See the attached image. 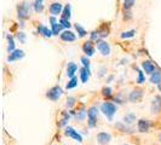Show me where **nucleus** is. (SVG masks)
I'll return each instance as SVG.
<instances>
[{"label":"nucleus","instance_id":"obj_33","mask_svg":"<svg viewBox=\"0 0 161 145\" xmlns=\"http://www.w3.org/2000/svg\"><path fill=\"white\" fill-rule=\"evenodd\" d=\"M145 81V78H144V74L142 70H138V79H137V82L138 83H143Z\"/></svg>","mask_w":161,"mask_h":145},{"label":"nucleus","instance_id":"obj_7","mask_svg":"<svg viewBox=\"0 0 161 145\" xmlns=\"http://www.w3.org/2000/svg\"><path fill=\"white\" fill-rule=\"evenodd\" d=\"M112 140V136L107 132H99L97 134V143L99 145H107L110 143Z\"/></svg>","mask_w":161,"mask_h":145},{"label":"nucleus","instance_id":"obj_22","mask_svg":"<svg viewBox=\"0 0 161 145\" xmlns=\"http://www.w3.org/2000/svg\"><path fill=\"white\" fill-rule=\"evenodd\" d=\"M70 11H72V6L69 4L65 5V8H63V12H62V18L69 21V18H70Z\"/></svg>","mask_w":161,"mask_h":145},{"label":"nucleus","instance_id":"obj_17","mask_svg":"<svg viewBox=\"0 0 161 145\" xmlns=\"http://www.w3.org/2000/svg\"><path fill=\"white\" fill-rule=\"evenodd\" d=\"M38 32H39V34L44 35L45 38H51V36L53 35L52 29H48L47 27H45L44 24H39V27H38Z\"/></svg>","mask_w":161,"mask_h":145},{"label":"nucleus","instance_id":"obj_37","mask_svg":"<svg viewBox=\"0 0 161 145\" xmlns=\"http://www.w3.org/2000/svg\"><path fill=\"white\" fill-rule=\"evenodd\" d=\"M158 89H159V91L161 92V82L159 83V85H158Z\"/></svg>","mask_w":161,"mask_h":145},{"label":"nucleus","instance_id":"obj_27","mask_svg":"<svg viewBox=\"0 0 161 145\" xmlns=\"http://www.w3.org/2000/svg\"><path fill=\"white\" fill-rule=\"evenodd\" d=\"M135 120H136V116H135L133 114H127V115H125V117H124V122H125L126 125H131Z\"/></svg>","mask_w":161,"mask_h":145},{"label":"nucleus","instance_id":"obj_36","mask_svg":"<svg viewBox=\"0 0 161 145\" xmlns=\"http://www.w3.org/2000/svg\"><path fill=\"white\" fill-rule=\"evenodd\" d=\"M81 63L84 64L85 68H90V59L87 57H81Z\"/></svg>","mask_w":161,"mask_h":145},{"label":"nucleus","instance_id":"obj_31","mask_svg":"<svg viewBox=\"0 0 161 145\" xmlns=\"http://www.w3.org/2000/svg\"><path fill=\"white\" fill-rule=\"evenodd\" d=\"M75 102H76V99L74 97H68V99H67V106L68 108H73L75 105Z\"/></svg>","mask_w":161,"mask_h":145},{"label":"nucleus","instance_id":"obj_21","mask_svg":"<svg viewBox=\"0 0 161 145\" xmlns=\"http://www.w3.org/2000/svg\"><path fill=\"white\" fill-rule=\"evenodd\" d=\"M33 8H34V11L35 12H41L44 10V0H35L34 4H33Z\"/></svg>","mask_w":161,"mask_h":145},{"label":"nucleus","instance_id":"obj_19","mask_svg":"<svg viewBox=\"0 0 161 145\" xmlns=\"http://www.w3.org/2000/svg\"><path fill=\"white\" fill-rule=\"evenodd\" d=\"M150 82L154 85H159L161 82V70H155L150 75Z\"/></svg>","mask_w":161,"mask_h":145},{"label":"nucleus","instance_id":"obj_15","mask_svg":"<svg viewBox=\"0 0 161 145\" xmlns=\"http://www.w3.org/2000/svg\"><path fill=\"white\" fill-rule=\"evenodd\" d=\"M50 22L52 23V33H53V35H58L61 33V30H62V24L56 22L55 16H52L50 18Z\"/></svg>","mask_w":161,"mask_h":145},{"label":"nucleus","instance_id":"obj_4","mask_svg":"<svg viewBox=\"0 0 161 145\" xmlns=\"http://www.w3.org/2000/svg\"><path fill=\"white\" fill-rule=\"evenodd\" d=\"M63 94V89L61 86H53L52 89H50L47 91V93H46V97H47L50 100H52V102H56L61 97Z\"/></svg>","mask_w":161,"mask_h":145},{"label":"nucleus","instance_id":"obj_26","mask_svg":"<svg viewBox=\"0 0 161 145\" xmlns=\"http://www.w3.org/2000/svg\"><path fill=\"white\" fill-rule=\"evenodd\" d=\"M86 116H87V111H85L84 109H81V110H79L78 113L75 114V119L78 121H82Z\"/></svg>","mask_w":161,"mask_h":145},{"label":"nucleus","instance_id":"obj_11","mask_svg":"<svg viewBox=\"0 0 161 145\" xmlns=\"http://www.w3.org/2000/svg\"><path fill=\"white\" fill-rule=\"evenodd\" d=\"M153 114H159L161 111V97L156 96L152 102V108H150Z\"/></svg>","mask_w":161,"mask_h":145},{"label":"nucleus","instance_id":"obj_24","mask_svg":"<svg viewBox=\"0 0 161 145\" xmlns=\"http://www.w3.org/2000/svg\"><path fill=\"white\" fill-rule=\"evenodd\" d=\"M75 29H76V32H78V34H79V36L80 38H84L87 33H86V30H85V28L81 25V24H79V23H76L75 24Z\"/></svg>","mask_w":161,"mask_h":145},{"label":"nucleus","instance_id":"obj_9","mask_svg":"<svg viewBox=\"0 0 161 145\" xmlns=\"http://www.w3.org/2000/svg\"><path fill=\"white\" fill-rule=\"evenodd\" d=\"M142 97H143V91L137 89H135V91H132V92L130 93L129 99H130V102L136 103V102H139V100L142 99Z\"/></svg>","mask_w":161,"mask_h":145},{"label":"nucleus","instance_id":"obj_30","mask_svg":"<svg viewBox=\"0 0 161 145\" xmlns=\"http://www.w3.org/2000/svg\"><path fill=\"white\" fill-rule=\"evenodd\" d=\"M63 115V119L61 120V122H59V126H65L67 125V122L69 121V119H70V114H68V113H63L62 114Z\"/></svg>","mask_w":161,"mask_h":145},{"label":"nucleus","instance_id":"obj_13","mask_svg":"<svg viewBox=\"0 0 161 145\" xmlns=\"http://www.w3.org/2000/svg\"><path fill=\"white\" fill-rule=\"evenodd\" d=\"M137 127H138V131H139L141 133H145V132H148L149 128H150V122H149V120L141 119V120L138 121Z\"/></svg>","mask_w":161,"mask_h":145},{"label":"nucleus","instance_id":"obj_39","mask_svg":"<svg viewBox=\"0 0 161 145\" xmlns=\"http://www.w3.org/2000/svg\"><path fill=\"white\" fill-rule=\"evenodd\" d=\"M125 145H127V144H125Z\"/></svg>","mask_w":161,"mask_h":145},{"label":"nucleus","instance_id":"obj_12","mask_svg":"<svg viewBox=\"0 0 161 145\" xmlns=\"http://www.w3.org/2000/svg\"><path fill=\"white\" fill-rule=\"evenodd\" d=\"M82 51L84 53H86V57H91L95 55V47H93V44L92 41H87L82 45Z\"/></svg>","mask_w":161,"mask_h":145},{"label":"nucleus","instance_id":"obj_29","mask_svg":"<svg viewBox=\"0 0 161 145\" xmlns=\"http://www.w3.org/2000/svg\"><path fill=\"white\" fill-rule=\"evenodd\" d=\"M135 34H136V30H129V32H124L121 33V38L122 39H129V38H132V36H135Z\"/></svg>","mask_w":161,"mask_h":145},{"label":"nucleus","instance_id":"obj_38","mask_svg":"<svg viewBox=\"0 0 161 145\" xmlns=\"http://www.w3.org/2000/svg\"><path fill=\"white\" fill-rule=\"evenodd\" d=\"M160 142H161V134H160Z\"/></svg>","mask_w":161,"mask_h":145},{"label":"nucleus","instance_id":"obj_1","mask_svg":"<svg viewBox=\"0 0 161 145\" xmlns=\"http://www.w3.org/2000/svg\"><path fill=\"white\" fill-rule=\"evenodd\" d=\"M29 11H31V5L27 1H23L22 4L17 5V16L22 21L29 18Z\"/></svg>","mask_w":161,"mask_h":145},{"label":"nucleus","instance_id":"obj_14","mask_svg":"<svg viewBox=\"0 0 161 145\" xmlns=\"http://www.w3.org/2000/svg\"><path fill=\"white\" fill-rule=\"evenodd\" d=\"M61 39L63 41H67V42H72V41H75L76 36L75 34L70 30H65V32L61 33Z\"/></svg>","mask_w":161,"mask_h":145},{"label":"nucleus","instance_id":"obj_28","mask_svg":"<svg viewBox=\"0 0 161 145\" xmlns=\"http://www.w3.org/2000/svg\"><path fill=\"white\" fill-rule=\"evenodd\" d=\"M135 3H136V0H124V8L126 11H129L130 8L135 5Z\"/></svg>","mask_w":161,"mask_h":145},{"label":"nucleus","instance_id":"obj_6","mask_svg":"<svg viewBox=\"0 0 161 145\" xmlns=\"http://www.w3.org/2000/svg\"><path fill=\"white\" fill-rule=\"evenodd\" d=\"M97 50H98L99 53L103 55V56H109V55H110V51H112L109 44L104 40H99L97 42Z\"/></svg>","mask_w":161,"mask_h":145},{"label":"nucleus","instance_id":"obj_20","mask_svg":"<svg viewBox=\"0 0 161 145\" xmlns=\"http://www.w3.org/2000/svg\"><path fill=\"white\" fill-rule=\"evenodd\" d=\"M80 79H81V81L84 82V83H86L87 81H89V79H90V68H82L80 70Z\"/></svg>","mask_w":161,"mask_h":145},{"label":"nucleus","instance_id":"obj_8","mask_svg":"<svg viewBox=\"0 0 161 145\" xmlns=\"http://www.w3.org/2000/svg\"><path fill=\"white\" fill-rule=\"evenodd\" d=\"M50 12H51V15L52 16H58L59 13H62L63 12V6H62V4L61 3H52L51 5H50Z\"/></svg>","mask_w":161,"mask_h":145},{"label":"nucleus","instance_id":"obj_3","mask_svg":"<svg viewBox=\"0 0 161 145\" xmlns=\"http://www.w3.org/2000/svg\"><path fill=\"white\" fill-rule=\"evenodd\" d=\"M97 119H98V109H97V106H91L87 110V123H89V127H91V128L96 127Z\"/></svg>","mask_w":161,"mask_h":145},{"label":"nucleus","instance_id":"obj_2","mask_svg":"<svg viewBox=\"0 0 161 145\" xmlns=\"http://www.w3.org/2000/svg\"><path fill=\"white\" fill-rule=\"evenodd\" d=\"M101 111L104 114L109 120H112L114 114L116 113V105L110 103V102H104L103 104L101 105Z\"/></svg>","mask_w":161,"mask_h":145},{"label":"nucleus","instance_id":"obj_34","mask_svg":"<svg viewBox=\"0 0 161 145\" xmlns=\"http://www.w3.org/2000/svg\"><path fill=\"white\" fill-rule=\"evenodd\" d=\"M17 39L19 40L21 44H24V42H25V34H24L23 32H19L17 34Z\"/></svg>","mask_w":161,"mask_h":145},{"label":"nucleus","instance_id":"obj_25","mask_svg":"<svg viewBox=\"0 0 161 145\" xmlns=\"http://www.w3.org/2000/svg\"><path fill=\"white\" fill-rule=\"evenodd\" d=\"M78 86V78L76 76H74V78H72L70 80H69V82L67 83V89H74V87H76Z\"/></svg>","mask_w":161,"mask_h":145},{"label":"nucleus","instance_id":"obj_10","mask_svg":"<svg viewBox=\"0 0 161 145\" xmlns=\"http://www.w3.org/2000/svg\"><path fill=\"white\" fill-rule=\"evenodd\" d=\"M24 57V51L23 50H15L14 52L10 53V56L8 57V62H15V61H18V59H22Z\"/></svg>","mask_w":161,"mask_h":145},{"label":"nucleus","instance_id":"obj_23","mask_svg":"<svg viewBox=\"0 0 161 145\" xmlns=\"http://www.w3.org/2000/svg\"><path fill=\"white\" fill-rule=\"evenodd\" d=\"M8 51L11 53V52H14L15 51V40H14V38L11 36V35H8Z\"/></svg>","mask_w":161,"mask_h":145},{"label":"nucleus","instance_id":"obj_16","mask_svg":"<svg viewBox=\"0 0 161 145\" xmlns=\"http://www.w3.org/2000/svg\"><path fill=\"white\" fill-rule=\"evenodd\" d=\"M142 68H143V70L145 72V74H149V75H152L155 72V65L150 61H144L142 63Z\"/></svg>","mask_w":161,"mask_h":145},{"label":"nucleus","instance_id":"obj_35","mask_svg":"<svg viewBox=\"0 0 161 145\" xmlns=\"http://www.w3.org/2000/svg\"><path fill=\"white\" fill-rule=\"evenodd\" d=\"M59 23L62 24V27H64V28H69V27L72 25V24H70V22H69L68 19H64V18H61Z\"/></svg>","mask_w":161,"mask_h":145},{"label":"nucleus","instance_id":"obj_5","mask_svg":"<svg viewBox=\"0 0 161 145\" xmlns=\"http://www.w3.org/2000/svg\"><path fill=\"white\" fill-rule=\"evenodd\" d=\"M64 134L67 136V137L73 138L75 142H79V143H81V142H82V137H81V134L78 132V131H75L73 127H69V126H68V127H65Z\"/></svg>","mask_w":161,"mask_h":145},{"label":"nucleus","instance_id":"obj_18","mask_svg":"<svg viewBox=\"0 0 161 145\" xmlns=\"http://www.w3.org/2000/svg\"><path fill=\"white\" fill-rule=\"evenodd\" d=\"M76 70H78V65L75 64V63H73V62L68 63V67H67V76L70 78V79L74 78Z\"/></svg>","mask_w":161,"mask_h":145},{"label":"nucleus","instance_id":"obj_32","mask_svg":"<svg viewBox=\"0 0 161 145\" xmlns=\"http://www.w3.org/2000/svg\"><path fill=\"white\" fill-rule=\"evenodd\" d=\"M102 94L104 97H112V89L110 87H104V89H102Z\"/></svg>","mask_w":161,"mask_h":145}]
</instances>
